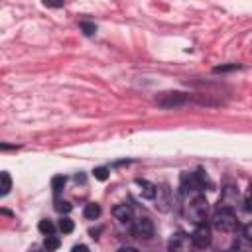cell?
Listing matches in <instances>:
<instances>
[{
	"label": "cell",
	"mask_w": 252,
	"mask_h": 252,
	"mask_svg": "<svg viewBox=\"0 0 252 252\" xmlns=\"http://www.w3.org/2000/svg\"><path fill=\"white\" fill-rule=\"evenodd\" d=\"M207 211H209V203H207L205 195H195V197L189 201V205H187V209H185V215H187V219H189L191 222L203 224V220H205V217H207Z\"/></svg>",
	"instance_id": "obj_2"
},
{
	"label": "cell",
	"mask_w": 252,
	"mask_h": 252,
	"mask_svg": "<svg viewBox=\"0 0 252 252\" xmlns=\"http://www.w3.org/2000/svg\"><path fill=\"white\" fill-rule=\"evenodd\" d=\"M65 181H67V179H65V175H55V177L51 179V187H53V191H55V193H59V191L65 187Z\"/></svg>",
	"instance_id": "obj_18"
},
{
	"label": "cell",
	"mask_w": 252,
	"mask_h": 252,
	"mask_svg": "<svg viewBox=\"0 0 252 252\" xmlns=\"http://www.w3.org/2000/svg\"><path fill=\"white\" fill-rule=\"evenodd\" d=\"M83 215H85L87 219H91V220L98 219V217H100V205H96V203H89V205H85Z\"/></svg>",
	"instance_id": "obj_14"
},
{
	"label": "cell",
	"mask_w": 252,
	"mask_h": 252,
	"mask_svg": "<svg viewBox=\"0 0 252 252\" xmlns=\"http://www.w3.org/2000/svg\"><path fill=\"white\" fill-rule=\"evenodd\" d=\"M154 201H156V209H159V211H167L169 205H171V193H169V187H167V185H159L158 191H156Z\"/></svg>",
	"instance_id": "obj_8"
},
{
	"label": "cell",
	"mask_w": 252,
	"mask_h": 252,
	"mask_svg": "<svg viewBox=\"0 0 252 252\" xmlns=\"http://www.w3.org/2000/svg\"><path fill=\"white\" fill-rule=\"evenodd\" d=\"M37 228H39V232H41V234H45V236H49V234H53V230H55V226H53V222H51V220H47V219H43V220H39V224H37Z\"/></svg>",
	"instance_id": "obj_16"
},
{
	"label": "cell",
	"mask_w": 252,
	"mask_h": 252,
	"mask_svg": "<svg viewBox=\"0 0 252 252\" xmlns=\"http://www.w3.org/2000/svg\"><path fill=\"white\" fill-rule=\"evenodd\" d=\"M0 181H2V185H0V195H2V197H6V195L10 193V189H12L10 173H8V171H2V173H0Z\"/></svg>",
	"instance_id": "obj_13"
},
{
	"label": "cell",
	"mask_w": 252,
	"mask_h": 252,
	"mask_svg": "<svg viewBox=\"0 0 252 252\" xmlns=\"http://www.w3.org/2000/svg\"><path fill=\"white\" fill-rule=\"evenodd\" d=\"M71 209H73V207H71L69 201H57V203H55V211L61 213V215H67Z\"/></svg>",
	"instance_id": "obj_19"
},
{
	"label": "cell",
	"mask_w": 252,
	"mask_h": 252,
	"mask_svg": "<svg viewBox=\"0 0 252 252\" xmlns=\"http://www.w3.org/2000/svg\"><path fill=\"white\" fill-rule=\"evenodd\" d=\"M230 252H252V240L248 238V236H238L234 242H232V246H230Z\"/></svg>",
	"instance_id": "obj_12"
},
{
	"label": "cell",
	"mask_w": 252,
	"mask_h": 252,
	"mask_svg": "<svg viewBox=\"0 0 252 252\" xmlns=\"http://www.w3.org/2000/svg\"><path fill=\"white\" fill-rule=\"evenodd\" d=\"M118 252H138V250L132 246H122V248H118Z\"/></svg>",
	"instance_id": "obj_26"
},
{
	"label": "cell",
	"mask_w": 252,
	"mask_h": 252,
	"mask_svg": "<svg viewBox=\"0 0 252 252\" xmlns=\"http://www.w3.org/2000/svg\"><path fill=\"white\" fill-rule=\"evenodd\" d=\"M213 226L220 232H232L236 226H238V219L232 211H222L219 209L215 215H213Z\"/></svg>",
	"instance_id": "obj_3"
},
{
	"label": "cell",
	"mask_w": 252,
	"mask_h": 252,
	"mask_svg": "<svg viewBox=\"0 0 252 252\" xmlns=\"http://www.w3.org/2000/svg\"><path fill=\"white\" fill-rule=\"evenodd\" d=\"M191 240H193V246L199 248V250H205L209 244H211V228L203 222V224H197V228L193 230L191 234Z\"/></svg>",
	"instance_id": "obj_7"
},
{
	"label": "cell",
	"mask_w": 252,
	"mask_h": 252,
	"mask_svg": "<svg viewBox=\"0 0 252 252\" xmlns=\"http://www.w3.org/2000/svg\"><path fill=\"white\" fill-rule=\"evenodd\" d=\"M230 69H236V65H224V67H215V73H224V71H230Z\"/></svg>",
	"instance_id": "obj_23"
},
{
	"label": "cell",
	"mask_w": 252,
	"mask_h": 252,
	"mask_svg": "<svg viewBox=\"0 0 252 252\" xmlns=\"http://www.w3.org/2000/svg\"><path fill=\"white\" fill-rule=\"evenodd\" d=\"M244 236H248V238L252 240V222H248V224L244 226Z\"/></svg>",
	"instance_id": "obj_25"
},
{
	"label": "cell",
	"mask_w": 252,
	"mask_h": 252,
	"mask_svg": "<svg viewBox=\"0 0 252 252\" xmlns=\"http://www.w3.org/2000/svg\"><path fill=\"white\" fill-rule=\"evenodd\" d=\"M136 183H138L140 195H142L144 199H154V197H156L158 185H154V183H150V181H146V179H136Z\"/></svg>",
	"instance_id": "obj_11"
},
{
	"label": "cell",
	"mask_w": 252,
	"mask_h": 252,
	"mask_svg": "<svg viewBox=\"0 0 252 252\" xmlns=\"http://www.w3.org/2000/svg\"><path fill=\"white\" fill-rule=\"evenodd\" d=\"M244 209H246L248 213H252V187L248 189V193H246V197H244Z\"/></svg>",
	"instance_id": "obj_22"
},
{
	"label": "cell",
	"mask_w": 252,
	"mask_h": 252,
	"mask_svg": "<svg viewBox=\"0 0 252 252\" xmlns=\"http://www.w3.org/2000/svg\"><path fill=\"white\" fill-rule=\"evenodd\" d=\"M59 244H61V240H59L57 236H53V234L45 236V240H43V248H45L47 252H51V250H57V248H59Z\"/></svg>",
	"instance_id": "obj_15"
},
{
	"label": "cell",
	"mask_w": 252,
	"mask_h": 252,
	"mask_svg": "<svg viewBox=\"0 0 252 252\" xmlns=\"http://www.w3.org/2000/svg\"><path fill=\"white\" fill-rule=\"evenodd\" d=\"M189 100V94L181 93V91H165V93H159L156 96V102L163 108H173V106H181Z\"/></svg>",
	"instance_id": "obj_4"
},
{
	"label": "cell",
	"mask_w": 252,
	"mask_h": 252,
	"mask_svg": "<svg viewBox=\"0 0 252 252\" xmlns=\"http://www.w3.org/2000/svg\"><path fill=\"white\" fill-rule=\"evenodd\" d=\"M238 189L234 185H224L222 191H220V197H219V209L222 211H232L238 203Z\"/></svg>",
	"instance_id": "obj_5"
},
{
	"label": "cell",
	"mask_w": 252,
	"mask_h": 252,
	"mask_svg": "<svg viewBox=\"0 0 252 252\" xmlns=\"http://www.w3.org/2000/svg\"><path fill=\"white\" fill-rule=\"evenodd\" d=\"M73 228H75V222H73L69 217H63V219L59 220V230H61V232L69 234V232H73Z\"/></svg>",
	"instance_id": "obj_17"
},
{
	"label": "cell",
	"mask_w": 252,
	"mask_h": 252,
	"mask_svg": "<svg viewBox=\"0 0 252 252\" xmlns=\"http://www.w3.org/2000/svg\"><path fill=\"white\" fill-rule=\"evenodd\" d=\"M81 28H83V32H85V35H93V33L96 32V28H94V24H89V22H83V24H81Z\"/></svg>",
	"instance_id": "obj_21"
},
{
	"label": "cell",
	"mask_w": 252,
	"mask_h": 252,
	"mask_svg": "<svg viewBox=\"0 0 252 252\" xmlns=\"http://www.w3.org/2000/svg\"><path fill=\"white\" fill-rule=\"evenodd\" d=\"M134 232H136L140 238H152V236H154V222H152L148 217H140V219L134 222Z\"/></svg>",
	"instance_id": "obj_9"
},
{
	"label": "cell",
	"mask_w": 252,
	"mask_h": 252,
	"mask_svg": "<svg viewBox=\"0 0 252 252\" xmlns=\"http://www.w3.org/2000/svg\"><path fill=\"white\" fill-rule=\"evenodd\" d=\"M191 246H193V240L185 232H175L167 242L169 252H191Z\"/></svg>",
	"instance_id": "obj_6"
},
{
	"label": "cell",
	"mask_w": 252,
	"mask_h": 252,
	"mask_svg": "<svg viewBox=\"0 0 252 252\" xmlns=\"http://www.w3.org/2000/svg\"><path fill=\"white\" fill-rule=\"evenodd\" d=\"M112 215L116 217V220H120L122 224H130L132 219H134V213H132V207L126 205V203H120L112 209Z\"/></svg>",
	"instance_id": "obj_10"
},
{
	"label": "cell",
	"mask_w": 252,
	"mask_h": 252,
	"mask_svg": "<svg viewBox=\"0 0 252 252\" xmlns=\"http://www.w3.org/2000/svg\"><path fill=\"white\" fill-rule=\"evenodd\" d=\"M32 252H41V250H39V248H33V250H32Z\"/></svg>",
	"instance_id": "obj_27"
},
{
	"label": "cell",
	"mask_w": 252,
	"mask_h": 252,
	"mask_svg": "<svg viewBox=\"0 0 252 252\" xmlns=\"http://www.w3.org/2000/svg\"><path fill=\"white\" fill-rule=\"evenodd\" d=\"M71 252H89V248H87L85 244H77V246H73Z\"/></svg>",
	"instance_id": "obj_24"
},
{
	"label": "cell",
	"mask_w": 252,
	"mask_h": 252,
	"mask_svg": "<svg viewBox=\"0 0 252 252\" xmlns=\"http://www.w3.org/2000/svg\"><path fill=\"white\" fill-rule=\"evenodd\" d=\"M93 173H94V177H96L98 181H106V179H108V169H106V167H96Z\"/></svg>",
	"instance_id": "obj_20"
},
{
	"label": "cell",
	"mask_w": 252,
	"mask_h": 252,
	"mask_svg": "<svg viewBox=\"0 0 252 252\" xmlns=\"http://www.w3.org/2000/svg\"><path fill=\"white\" fill-rule=\"evenodd\" d=\"M205 185H211V181L207 179L205 171H201V169L195 171V173L185 171V173H181V177H179V187H181L183 193L201 191V189H205Z\"/></svg>",
	"instance_id": "obj_1"
}]
</instances>
